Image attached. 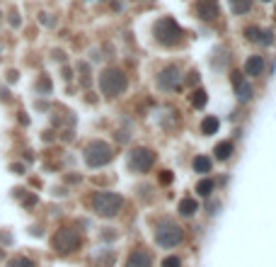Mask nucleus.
Wrapping results in <instances>:
<instances>
[{"label":"nucleus","instance_id":"9b49d317","mask_svg":"<svg viewBox=\"0 0 276 267\" xmlns=\"http://www.w3.org/2000/svg\"><path fill=\"white\" fill-rule=\"evenodd\" d=\"M233 85H235V93H238V100L240 102H247L250 97H252V88L242 80L240 73H233Z\"/></svg>","mask_w":276,"mask_h":267},{"label":"nucleus","instance_id":"0eeeda50","mask_svg":"<svg viewBox=\"0 0 276 267\" xmlns=\"http://www.w3.org/2000/svg\"><path fill=\"white\" fill-rule=\"evenodd\" d=\"M54 248L58 253H75V250L80 248V233L73 229H61L58 233L54 236Z\"/></svg>","mask_w":276,"mask_h":267},{"label":"nucleus","instance_id":"39448f33","mask_svg":"<svg viewBox=\"0 0 276 267\" xmlns=\"http://www.w3.org/2000/svg\"><path fill=\"white\" fill-rule=\"evenodd\" d=\"M155 241H158V246H163V248H175V246H180V243L184 241V231L180 229L177 224L165 221V224L158 226Z\"/></svg>","mask_w":276,"mask_h":267},{"label":"nucleus","instance_id":"f03ea898","mask_svg":"<svg viewBox=\"0 0 276 267\" xmlns=\"http://www.w3.org/2000/svg\"><path fill=\"white\" fill-rule=\"evenodd\" d=\"M92 209L97 211L99 216H116L119 211L124 209V197L116 192H97L92 197Z\"/></svg>","mask_w":276,"mask_h":267},{"label":"nucleus","instance_id":"412c9836","mask_svg":"<svg viewBox=\"0 0 276 267\" xmlns=\"http://www.w3.org/2000/svg\"><path fill=\"white\" fill-rule=\"evenodd\" d=\"M245 34H247L250 41H262V29H259V27H247Z\"/></svg>","mask_w":276,"mask_h":267},{"label":"nucleus","instance_id":"4be33fe9","mask_svg":"<svg viewBox=\"0 0 276 267\" xmlns=\"http://www.w3.org/2000/svg\"><path fill=\"white\" fill-rule=\"evenodd\" d=\"M163 267H182V260H180L177 255H170V258L163 260Z\"/></svg>","mask_w":276,"mask_h":267},{"label":"nucleus","instance_id":"1a4fd4ad","mask_svg":"<svg viewBox=\"0 0 276 267\" xmlns=\"http://www.w3.org/2000/svg\"><path fill=\"white\" fill-rule=\"evenodd\" d=\"M196 12H199L201 19L213 22V19L218 17V2H216V0H199V2H196Z\"/></svg>","mask_w":276,"mask_h":267},{"label":"nucleus","instance_id":"b1692460","mask_svg":"<svg viewBox=\"0 0 276 267\" xmlns=\"http://www.w3.org/2000/svg\"><path fill=\"white\" fill-rule=\"evenodd\" d=\"M262 2H269V0H262Z\"/></svg>","mask_w":276,"mask_h":267},{"label":"nucleus","instance_id":"a211bd4d","mask_svg":"<svg viewBox=\"0 0 276 267\" xmlns=\"http://www.w3.org/2000/svg\"><path fill=\"white\" fill-rule=\"evenodd\" d=\"M208 102V97H206V90H196L194 95H191V105L196 107V110H203V105Z\"/></svg>","mask_w":276,"mask_h":267},{"label":"nucleus","instance_id":"dca6fc26","mask_svg":"<svg viewBox=\"0 0 276 267\" xmlns=\"http://www.w3.org/2000/svg\"><path fill=\"white\" fill-rule=\"evenodd\" d=\"M230 7H233L235 15H245V12H250L252 0H230Z\"/></svg>","mask_w":276,"mask_h":267},{"label":"nucleus","instance_id":"f3484780","mask_svg":"<svg viewBox=\"0 0 276 267\" xmlns=\"http://www.w3.org/2000/svg\"><path fill=\"white\" fill-rule=\"evenodd\" d=\"M218 124H221V122H218L216 117H206V119H203V124H201V132L206 134V136H211V134L218 132Z\"/></svg>","mask_w":276,"mask_h":267},{"label":"nucleus","instance_id":"6e6552de","mask_svg":"<svg viewBox=\"0 0 276 267\" xmlns=\"http://www.w3.org/2000/svg\"><path fill=\"white\" fill-rule=\"evenodd\" d=\"M180 83H182V68H180V66H167V68L160 71V76H158V85L165 88V90L180 88Z\"/></svg>","mask_w":276,"mask_h":267},{"label":"nucleus","instance_id":"5701e85b","mask_svg":"<svg viewBox=\"0 0 276 267\" xmlns=\"http://www.w3.org/2000/svg\"><path fill=\"white\" fill-rule=\"evenodd\" d=\"M160 182H163V185H170V182H172V172L170 170L163 172V175H160Z\"/></svg>","mask_w":276,"mask_h":267},{"label":"nucleus","instance_id":"ddd939ff","mask_svg":"<svg viewBox=\"0 0 276 267\" xmlns=\"http://www.w3.org/2000/svg\"><path fill=\"white\" fill-rule=\"evenodd\" d=\"M196 211H199V204H196V199H191V197H184L182 202H180V214H182V216H186V219H189V216H194Z\"/></svg>","mask_w":276,"mask_h":267},{"label":"nucleus","instance_id":"9d476101","mask_svg":"<svg viewBox=\"0 0 276 267\" xmlns=\"http://www.w3.org/2000/svg\"><path fill=\"white\" fill-rule=\"evenodd\" d=\"M245 76H252V78H257L262 76V71H264V58L262 56H250L247 61H245Z\"/></svg>","mask_w":276,"mask_h":267},{"label":"nucleus","instance_id":"6ab92c4d","mask_svg":"<svg viewBox=\"0 0 276 267\" xmlns=\"http://www.w3.org/2000/svg\"><path fill=\"white\" fill-rule=\"evenodd\" d=\"M211 190H213V182H211V180H201V182L196 185V192H199L201 197H208Z\"/></svg>","mask_w":276,"mask_h":267},{"label":"nucleus","instance_id":"20e7f679","mask_svg":"<svg viewBox=\"0 0 276 267\" xmlns=\"http://www.w3.org/2000/svg\"><path fill=\"white\" fill-rule=\"evenodd\" d=\"M111 158H114V151H111V146L107 141H92V143L85 146V163L90 168H102Z\"/></svg>","mask_w":276,"mask_h":267},{"label":"nucleus","instance_id":"7ed1b4c3","mask_svg":"<svg viewBox=\"0 0 276 267\" xmlns=\"http://www.w3.org/2000/svg\"><path fill=\"white\" fill-rule=\"evenodd\" d=\"M153 37L158 39L160 44H165V46H175V44H180L184 37L182 27L175 22L172 17H163L155 22V27H153Z\"/></svg>","mask_w":276,"mask_h":267},{"label":"nucleus","instance_id":"423d86ee","mask_svg":"<svg viewBox=\"0 0 276 267\" xmlns=\"http://www.w3.org/2000/svg\"><path fill=\"white\" fill-rule=\"evenodd\" d=\"M153 163H155V153L146 148V146H138V148H133L129 153V168L133 172H146L153 168Z\"/></svg>","mask_w":276,"mask_h":267},{"label":"nucleus","instance_id":"aec40b11","mask_svg":"<svg viewBox=\"0 0 276 267\" xmlns=\"http://www.w3.org/2000/svg\"><path fill=\"white\" fill-rule=\"evenodd\" d=\"M7 267H34V263L29 260V258H12Z\"/></svg>","mask_w":276,"mask_h":267},{"label":"nucleus","instance_id":"2eb2a0df","mask_svg":"<svg viewBox=\"0 0 276 267\" xmlns=\"http://www.w3.org/2000/svg\"><path fill=\"white\" fill-rule=\"evenodd\" d=\"M194 170L206 175V172H211V158H206V155H196L194 158Z\"/></svg>","mask_w":276,"mask_h":267},{"label":"nucleus","instance_id":"f8f14e48","mask_svg":"<svg viewBox=\"0 0 276 267\" xmlns=\"http://www.w3.org/2000/svg\"><path fill=\"white\" fill-rule=\"evenodd\" d=\"M126 267H150V255L146 250H133L126 258Z\"/></svg>","mask_w":276,"mask_h":267},{"label":"nucleus","instance_id":"4468645a","mask_svg":"<svg viewBox=\"0 0 276 267\" xmlns=\"http://www.w3.org/2000/svg\"><path fill=\"white\" fill-rule=\"evenodd\" d=\"M230 155H233V143L230 141H223V143L216 146V158L218 160H228Z\"/></svg>","mask_w":276,"mask_h":267},{"label":"nucleus","instance_id":"f257e3e1","mask_svg":"<svg viewBox=\"0 0 276 267\" xmlns=\"http://www.w3.org/2000/svg\"><path fill=\"white\" fill-rule=\"evenodd\" d=\"M126 85H129V80L119 68H104L99 76V90L104 97H119L126 90Z\"/></svg>","mask_w":276,"mask_h":267}]
</instances>
